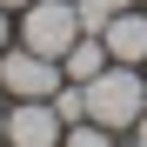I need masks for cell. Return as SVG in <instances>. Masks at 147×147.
Wrapping results in <instances>:
<instances>
[{
	"label": "cell",
	"mask_w": 147,
	"mask_h": 147,
	"mask_svg": "<svg viewBox=\"0 0 147 147\" xmlns=\"http://www.w3.org/2000/svg\"><path fill=\"white\" fill-rule=\"evenodd\" d=\"M87 94V120H100V127H114V134H127L134 127V114L147 107V67H100L94 80L80 87Z\"/></svg>",
	"instance_id": "obj_1"
},
{
	"label": "cell",
	"mask_w": 147,
	"mask_h": 147,
	"mask_svg": "<svg viewBox=\"0 0 147 147\" xmlns=\"http://www.w3.org/2000/svg\"><path fill=\"white\" fill-rule=\"evenodd\" d=\"M13 40L60 60L67 47L80 40V0H27V7L13 13Z\"/></svg>",
	"instance_id": "obj_2"
},
{
	"label": "cell",
	"mask_w": 147,
	"mask_h": 147,
	"mask_svg": "<svg viewBox=\"0 0 147 147\" xmlns=\"http://www.w3.org/2000/svg\"><path fill=\"white\" fill-rule=\"evenodd\" d=\"M60 80L67 74H60L54 54H34V47H20V40L0 47V94H7V100H54Z\"/></svg>",
	"instance_id": "obj_3"
},
{
	"label": "cell",
	"mask_w": 147,
	"mask_h": 147,
	"mask_svg": "<svg viewBox=\"0 0 147 147\" xmlns=\"http://www.w3.org/2000/svg\"><path fill=\"white\" fill-rule=\"evenodd\" d=\"M67 120L54 114V100H7V147H60Z\"/></svg>",
	"instance_id": "obj_4"
},
{
	"label": "cell",
	"mask_w": 147,
	"mask_h": 147,
	"mask_svg": "<svg viewBox=\"0 0 147 147\" xmlns=\"http://www.w3.org/2000/svg\"><path fill=\"white\" fill-rule=\"evenodd\" d=\"M100 40H107V54H114L120 67H147V7H120V13H107Z\"/></svg>",
	"instance_id": "obj_5"
},
{
	"label": "cell",
	"mask_w": 147,
	"mask_h": 147,
	"mask_svg": "<svg viewBox=\"0 0 147 147\" xmlns=\"http://www.w3.org/2000/svg\"><path fill=\"white\" fill-rule=\"evenodd\" d=\"M100 67H114V54H107V40H100V34H80V40H74L67 54H60V74H67L74 87H87Z\"/></svg>",
	"instance_id": "obj_6"
},
{
	"label": "cell",
	"mask_w": 147,
	"mask_h": 147,
	"mask_svg": "<svg viewBox=\"0 0 147 147\" xmlns=\"http://www.w3.org/2000/svg\"><path fill=\"white\" fill-rule=\"evenodd\" d=\"M120 134L114 127H100V120H67V134H60V147H114Z\"/></svg>",
	"instance_id": "obj_7"
},
{
	"label": "cell",
	"mask_w": 147,
	"mask_h": 147,
	"mask_svg": "<svg viewBox=\"0 0 147 147\" xmlns=\"http://www.w3.org/2000/svg\"><path fill=\"white\" fill-rule=\"evenodd\" d=\"M7 40H13V13L0 7V47H7Z\"/></svg>",
	"instance_id": "obj_8"
},
{
	"label": "cell",
	"mask_w": 147,
	"mask_h": 147,
	"mask_svg": "<svg viewBox=\"0 0 147 147\" xmlns=\"http://www.w3.org/2000/svg\"><path fill=\"white\" fill-rule=\"evenodd\" d=\"M94 7H107V13H120V7H140V0H94Z\"/></svg>",
	"instance_id": "obj_9"
},
{
	"label": "cell",
	"mask_w": 147,
	"mask_h": 147,
	"mask_svg": "<svg viewBox=\"0 0 147 147\" xmlns=\"http://www.w3.org/2000/svg\"><path fill=\"white\" fill-rule=\"evenodd\" d=\"M127 134H140V140H147V107H140V114H134V127H127Z\"/></svg>",
	"instance_id": "obj_10"
},
{
	"label": "cell",
	"mask_w": 147,
	"mask_h": 147,
	"mask_svg": "<svg viewBox=\"0 0 147 147\" xmlns=\"http://www.w3.org/2000/svg\"><path fill=\"white\" fill-rule=\"evenodd\" d=\"M114 147H147V140H140V134H120V140H114Z\"/></svg>",
	"instance_id": "obj_11"
},
{
	"label": "cell",
	"mask_w": 147,
	"mask_h": 147,
	"mask_svg": "<svg viewBox=\"0 0 147 147\" xmlns=\"http://www.w3.org/2000/svg\"><path fill=\"white\" fill-rule=\"evenodd\" d=\"M0 147H7V100H0Z\"/></svg>",
	"instance_id": "obj_12"
},
{
	"label": "cell",
	"mask_w": 147,
	"mask_h": 147,
	"mask_svg": "<svg viewBox=\"0 0 147 147\" xmlns=\"http://www.w3.org/2000/svg\"><path fill=\"white\" fill-rule=\"evenodd\" d=\"M0 7H7V13H20V7H27V0H0Z\"/></svg>",
	"instance_id": "obj_13"
},
{
	"label": "cell",
	"mask_w": 147,
	"mask_h": 147,
	"mask_svg": "<svg viewBox=\"0 0 147 147\" xmlns=\"http://www.w3.org/2000/svg\"><path fill=\"white\" fill-rule=\"evenodd\" d=\"M140 7H147V0H140Z\"/></svg>",
	"instance_id": "obj_14"
}]
</instances>
